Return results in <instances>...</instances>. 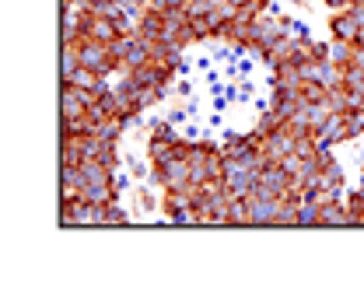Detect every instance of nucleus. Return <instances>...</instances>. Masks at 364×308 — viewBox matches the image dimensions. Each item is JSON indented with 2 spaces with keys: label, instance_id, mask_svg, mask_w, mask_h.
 <instances>
[{
  "label": "nucleus",
  "instance_id": "f257e3e1",
  "mask_svg": "<svg viewBox=\"0 0 364 308\" xmlns=\"http://www.w3.org/2000/svg\"><path fill=\"white\" fill-rule=\"evenodd\" d=\"M77 53H81V67H88L95 74H102V78H109V74H116V56L109 53V43H98V39H88V36H81L77 39Z\"/></svg>",
  "mask_w": 364,
  "mask_h": 308
},
{
  "label": "nucleus",
  "instance_id": "f03ea898",
  "mask_svg": "<svg viewBox=\"0 0 364 308\" xmlns=\"http://www.w3.org/2000/svg\"><path fill=\"white\" fill-rule=\"evenodd\" d=\"M280 200H284L280 193L256 186V193L249 196V224L252 228H273V218L280 211Z\"/></svg>",
  "mask_w": 364,
  "mask_h": 308
},
{
  "label": "nucleus",
  "instance_id": "7ed1b4c3",
  "mask_svg": "<svg viewBox=\"0 0 364 308\" xmlns=\"http://www.w3.org/2000/svg\"><path fill=\"white\" fill-rule=\"evenodd\" d=\"M316 140L322 151H333V144L350 140V133H347V112H329V120L316 130Z\"/></svg>",
  "mask_w": 364,
  "mask_h": 308
},
{
  "label": "nucleus",
  "instance_id": "20e7f679",
  "mask_svg": "<svg viewBox=\"0 0 364 308\" xmlns=\"http://www.w3.org/2000/svg\"><path fill=\"white\" fill-rule=\"evenodd\" d=\"M259 186L284 196V193L291 189V172H287L280 161H267V165H263V172H259Z\"/></svg>",
  "mask_w": 364,
  "mask_h": 308
},
{
  "label": "nucleus",
  "instance_id": "39448f33",
  "mask_svg": "<svg viewBox=\"0 0 364 308\" xmlns=\"http://www.w3.org/2000/svg\"><path fill=\"white\" fill-rule=\"evenodd\" d=\"M329 32H333V39L358 43V32H361V25H358V18H354V14H350V7H347V11H336V14H333V21H329Z\"/></svg>",
  "mask_w": 364,
  "mask_h": 308
},
{
  "label": "nucleus",
  "instance_id": "423d86ee",
  "mask_svg": "<svg viewBox=\"0 0 364 308\" xmlns=\"http://www.w3.org/2000/svg\"><path fill=\"white\" fill-rule=\"evenodd\" d=\"M322 228H358V218L350 214L347 200H340V203H329V207H322Z\"/></svg>",
  "mask_w": 364,
  "mask_h": 308
},
{
  "label": "nucleus",
  "instance_id": "0eeeda50",
  "mask_svg": "<svg viewBox=\"0 0 364 308\" xmlns=\"http://www.w3.org/2000/svg\"><path fill=\"white\" fill-rule=\"evenodd\" d=\"M161 32H165V14L161 11H154V7H147V14L140 18V25H136V36L140 39H147V43H158L161 39Z\"/></svg>",
  "mask_w": 364,
  "mask_h": 308
},
{
  "label": "nucleus",
  "instance_id": "6e6552de",
  "mask_svg": "<svg viewBox=\"0 0 364 308\" xmlns=\"http://www.w3.org/2000/svg\"><path fill=\"white\" fill-rule=\"evenodd\" d=\"M298 228H322V207L316 200H305L298 203Z\"/></svg>",
  "mask_w": 364,
  "mask_h": 308
},
{
  "label": "nucleus",
  "instance_id": "1a4fd4ad",
  "mask_svg": "<svg viewBox=\"0 0 364 308\" xmlns=\"http://www.w3.org/2000/svg\"><path fill=\"white\" fill-rule=\"evenodd\" d=\"M354 56H358V46L354 43H347V39H333V43H329V60H333L336 67L354 63Z\"/></svg>",
  "mask_w": 364,
  "mask_h": 308
},
{
  "label": "nucleus",
  "instance_id": "9d476101",
  "mask_svg": "<svg viewBox=\"0 0 364 308\" xmlns=\"http://www.w3.org/2000/svg\"><path fill=\"white\" fill-rule=\"evenodd\" d=\"M326 105H329L333 112H347V109H350V91L343 88V85L329 88L326 91Z\"/></svg>",
  "mask_w": 364,
  "mask_h": 308
},
{
  "label": "nucleus",
  "instance_id": "9b49d317",
  "mask_svg": "<svg viewBox=\"0 0 364 308\" xmlns=\"http://www.w3.org/2000/svg\"><path fill=\"white\" fill-rule=\"evenodd\" d=\"M280 32H284L287 39H294V43H309V39H312L309 28H305L301 21H294V18H280Z\"/></svg>",
  "mask_w": 364,
  "mask_h": 308
},
{
  "label": "nucleus",
  "instance_id": "f8f14e48",
  "mask_svg": "<svg viewBox=\"0 0 364 308\" xmlns=\"http://www.w3.org/2000/svg\"><path fill=\"white\" fill-rule=\"evenodd\" d=\"M343 88H358V91L364 88V63L354 60V63L343 67Z\"/></svg>",
  "mask_w": 364,
  "mask_h": 308
},
{
  "label": "nucleus",
  "instance_id": "ddd939ff",
  "mask_svg": "<svg viewBox=\"0 0 364 308\" xmlns=\"http://www.w3.org/2000/svg\"><path fill=\"white\" fill-rule=\"evenodd\" d=\"M105 224H130V214H127V207H123L119 200H112V203L105 207Z\"/></svg>",
  "mask_w": 364,
  "mask_h": 308
},
{
  "label": "nucleus",
  "instance_id": "4468645a",
  "mask_svg": "<svg viewBox=\"0 0 364 308\" xmlns=\"http://www.w3.org/2000/svg\"><path fill=\"white\" fill-rule=\"evenodd\" d=\"M347 133L361 137L364 133V109H347Z\"/></svg>",
  "mask_w": 364,
  "mask_h": 308
},
{
  "label": "nucleus",
  "instance_id": "2eb2a0df",
  "mask_svg": "<svg viewBox=\"0 0 364 308\" xmlns=\"http://www.w3.org/2000/svg\"><path fill=\"white\" fill-rule=\"evenodd\" d=\"M154 207H158L154 193H151V189H140V193H136V211H140V214H154Z\"/></svg>",
  "mask_w": 364,
  "mask_h": 308
},
{
  "label": "nucleus",
  "instance_id": "dca6fc26",
  "mask_svg": "<svg viewBox=\"0 0 364 308\" xmlns=\"http://www.w3.org/2000/svg\"><path fill=\"white\" fill-rule=\"evenodd\" d=\"M112 189H116V196H123V193L130 189V176H123V172L116 169V172H112Z\"/></svg>",
  "mask_w": 364,
  "mask_h": 308
},
{
  "label": "nucleus",
  "instance_id": "f3484780",
  "mask_svg": "<svg viewBox=\"0 0 364 308\" xmlns=\"http://www.w3.org/2000/svg\"><path fill=\"white\" fill-rule=\"evenodd\" d=\"M147 7H154V11H168V7H186V0H147Z\"/></svg>",
  "mask_w": 364,
  "mask_h": 308
},
{
  "label": "nucleus",
  "instance_id": "a211bd4d",
  "mask_svg": "<svg viewBox=\"0 0 364 308\" xmlns=\"http://www.w3.org/2000/svg\"><path fill=\"white\" fill-rule=\"evenodd\" d=\"M176 91H179L182 98H193V85H189V81H186V78H182L179 85H176Z\"/></svg>",
  "mask_w": 364,
  "mask_h": 308
},
{
  "label": "nucleus",
  "instance_id": "6ab92c4d",
  "mask_svg": "<svg viewBox=\"0 0 364 308\" xmlns=\"http://www.w3.org/2000/svg\"><path fill=\"white\" fill-rule=\"evenodd\" d=\"M354 46H361V49H364V28L358 32V43H354Z\"/></svg>",
  "mask_w": 364,
  "mask_h": 308
}]
</instances>
